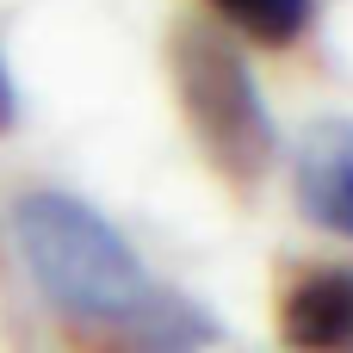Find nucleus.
<instances>
[{
  "instance_id": "obj_3",
  "label": "nucleus",
  "mask_w": 353,
  "mask_h": 353,
  "mask_svg": "<svg viewBox=\"0 0 353 353\" xmlns=\"http://www.w3.org/2000/svg\"><path fill=\"white\" fill-rule=\"evenodd\" d=\"M292 192L298 211L353 242V118H316L292 155Z\"/></svg>"
},
{
  "instance_id": "obj_6",
  "label": "nucleus",
  "mask_w": 353,
  "mask_h": 353,
  "mask_svg": "<svg viewBox=\"0 0 353 353\" xmlns=\"http://www.w3.org/2000/svg\"><path fill=\"white\" fill-rule=\"evenodd\" d=\"M12 118H19V93H12V74H6V56H0V137L12 130Z\"/></svg>"
},
{
  "instance_id": "obj_4",
  "label": "nucleus",
  "mask_w": 353,
  "mask_h": 353,
  "mask_svg": "<svg viewBox=\"0 0 353 353\" xmlns=\"http://www.w3.org/2000/svg\"><path fill=\"white\" fill-rule=\"evenodd\" d=\"M279 341L292 353H353V267H310L285 285Z\"/></svg>"
},
{
  "instance_id": "obj_5",
  "label": "nucleus",
  "mask_w": 353,
  "mask_h": 353,
  "mask_svg": "<svg viewBox=\"0 0 353 353\" xmlns=\"http://www.w3.org/2000/svg\"><path fill=\"white\" fill-rule=\"evenodd\" d=\"M230 31H242V37H254V43H267V50H285V43H298L304 31H310V19H316V0H205Z\"/></svg>"
},
{
  "instance_id": "obj_2",
  "label": "nucleus",
  "mask_w": 353,
  "mask_h": 353,
  "mask_svg": "<svg viewBox=\"0 0 353 353\" xmlns=\"http://www.w3.org/2000/svg\"><path fill=\"white\" fill-rule=\"evenodd\" d=\"M168 74H174V93H180V112H186L199 155L236 192H254L267 180V168L279 161V124H273L267 93H261L248 56L236 50V37H223L205 19L174 25Z\"/></svg>"
},
{
  "instance_id": "obj_1",
  "label": "nucleus",
  "mask_w": 353,
  "mask_h": 353,
  "mask_svg": "<svg viewBox=\"0 0 353 353\" xmlns=\"http://www.w3.org/2000/svg\"><path fill=\"white\" fill-rule=\"evenodd\" d=\"M6 242L37 304L99 353H205L217 341V323L186 292L161 285L143 254L74 192H19L6 205Z\"/></svg>"
}]
</instances>
